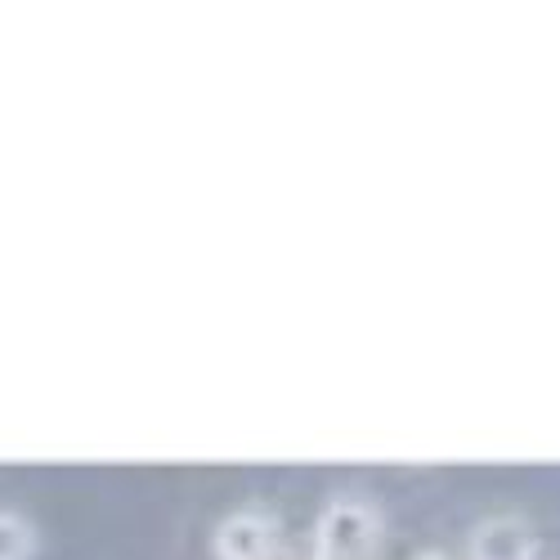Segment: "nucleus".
Listing matches in <instances>:
<instances>
[{
  "label": "nucleus",
  "instance_id": "f257e3e1",
  "mask_svg": "<svg viewBox=\"0 0 560 560\" xmlns=\"http://www.w3.org/2000/svg\"><path fill=\"white\" fill-rule=\"evenodd\" d=\"M318 560H372L382 547V511L363 498H332L314 525Z\"/></svg>",
  "mask_w": 560,
  "mask_h": 560
},
{
  "label": "nucleus",
  "instance_id": "f03ea898",
  "mask_svg": "<svg viewBox=\"0 0 560 560\" xmlns=\"http://www.w3.org/2000/svg\"><path fill=\"white\" fill-rule=\"evenodd\" d=\"M215 560H269L278 551V521L269 511H233L211 538Z\"/></svg>",
  "mask_w": 560,
  "mask_h": 560
},
{
  "label": "nucleus",
  "instance_id": "7ed1b4c3",
  "mask_svg": "<svg viewBox=\"0 0 560 560\" xmlns=\"http://www.w3.org/2000/svg\"><path fill=\"white\" fill-rule=\"evenodd\" d=\"M471 560H538V534L521 516H489L471 534Z\"/></svg>",
  "mask_w": 560,
  "mask_h": 560
},
{
  "label": "nucleus",
  "instance_id": "20e7f679",
  "mask_svg": "<svg viewBox=\"0 0 560 560\" xmlns=\"http://www.w3.org/2000/svg\"><path fill=\"white\" fill-rule=\"evenodd\" d=\"M36 551V534L23 516H10V511H0V560H32Z\"/></svg>",
  "mask_w": 560,
  "mask_h": 560
},
{
  "label": "nucleus",
  "instance_id": "39448f33",
  "mask_svg": "<svg viewBox=\"0 0 560 560\" xmlns=\"http://www.w3.org/2000/svg\"><path fill=\"white\" fill-rule=\"evenodd\" d=\"M412 560H448L444 551H422V556H412Z\"/></svg>",
  "mask_w": 560,
  "mask_h": 560
},
{
  "label": "nucleus",
  "instance_id": "423d86ee",
  "mask_svg": "<svg viewBox=\"0 0 560 560\" xmlns=\"http://www.w3.org/2000/svg\"><path fill=\"white\" fill-rule=\"evenodd\" d=\"M305 560H318V556H305Z\"/></svg>",
  "mask_w": 560,
  "mask_h": 560
}]
</instances>
